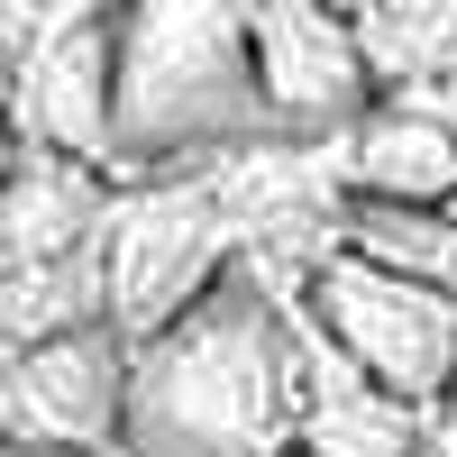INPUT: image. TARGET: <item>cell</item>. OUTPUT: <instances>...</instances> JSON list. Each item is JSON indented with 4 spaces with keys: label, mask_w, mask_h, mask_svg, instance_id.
<instances>
[{
    "label": "cell",
    "mask_w": 457,
    "mask_h": 457,
    "mask_svg": "<svg viewBox=\"0 0 457 457\" xmlns=\"http://www.w3.org/2000/svg\"><path fill=\"white\" fill-rule=\"evenodd\" d=\"M293 457H302V448H293Z\"/></svg>",
    "instance_id": "16"
},
{
    "label": "cell",
    "mask_w": 457,
    "mask_h": 457,
    "mask_svg": "<svg viewBox=\"0 0 457 457\" xmlns=\"http://www.w3.org/2000/svg\"><path fill=\"white\" fill-rule=\"evenodd\" d=\"M129 385H137V338L120 320L10 348L0 375V421L10 448H64V457H129Z\"/></svg>",
    "instance_id": "5"
},
{
    "label": "cell",
    "mask_w": 457,
    "mask_h": 457,
    "mask_svg": "<svg viewBox=\"0 0 457 457\" xmlns=\"http://www.w3.org/2000/svg\"><path fill=\"white\" fill-rule=\"evenodd\" d=\"M10 110H19V137L28 146H55V156H83L101 174H120V19L46 28L19 55Z\"/></svg>",
    "instance_id": "8"
},
{
    "label": "cell",
    "mask_w": 457,
    "mask_h": 457,
    "mask_svg": "<svg viewBox=\"0 0 457 457\" xmlns=\"http://www.w3.org/2000/svg\"><path fill=\"white\" fill-rule=\"evenodd\" d=\"M439 448H457V385H448V403H439Z\"/></svg>",
    "instance_id": "13"
},
{
    "label": "cell",
    "mask_w": 457,
    "mask_h": 457,
    "mask_svg": "<svg viewBox=\"0 0 457 457\" xmlns=\"http://www.w3.org/2000/svg\"><path fill=\"white\" fill-rule=\"evenodd\" d=\"M129 0H37V37L46 28H83V19H120Z\"/></svg>",
    "instance_id": "12"
},
{
    "label": "cell",
    "mask_w": 457,
    "mask_h": 457,
    "mask_svg": "<svg viewBox=\"0 0 457 457\" xmlns=\"http://www.w3.org/2000/svg\"><path fill=\"white\" fill-rule=\"evenodd\" d=\"M110 202H120V174L19 137L10 146V183H0V275L10 265L73 256V247H101L110 238Z\"/></svg>",
    "instance_id": "9"
},
{
    "label": "cell",
    "mask_w": 457,
    "mask_h": 457,
    "mask_svg": "<svg viewBox=\"0 0 457 457\" xmlns=\"http://www.w3.org/2000/svg\"><path fill=\"white\" fill-rule=\"evenodd\" d=\"M338 183H348V202L457 211V120L430 101H375L338 137Z\"/></svg>",
    "instance_id": "10"
},
{
    "label": "cell",
    "mask_w": 457,
    "mask_h": 457,
    "mask_svg": "<svg viewBox=\"0 0 457 457\" xmlns=\"http://www.w3.org/2000/svg\"><path fill=\"white\" fill-rule=\"evenodd\" d=\"M302 302H312V320L375 385H394L403 403H421L439 421V403L457 385V293L448 284H421V275H403V265L366 256V247H338L302 284Z\"/></svg>",
    "instance_id": "4"
},
{
    "label": "cell",
    "mask_w": 457,
    "mask_h": 457,
    "mask_svg": "<svg viewBox=\"0 0 457 457\" xmlns=\"http://www.w3.org/2000/svg\"><path fill=\"white\" fill-rule=\"evenodd\" d=\"M10 457H64V448H10Z\"/></svg>",
    "instance_id": "15"
},
{
    "label": "cell",
    "mask_w": 457,
    "mask_h": 457,
    "mask_svg": "<svg viewBox=\"0 0 457 457\" xmlns=\"http://www.w3.org/2000/svg\"><path fill=\"white\" fill-rule=\"evenodd\" d=\"M92 320H110V238L0 275V329H10V348H37V338H64V329H92Z\"/></svg>",
    "instance_id": "11"
},
{
    "label": "cell",
    "mask_w": 457,
    "mask_h": 457,
    "mask_svg": "<svg viewBox=\"0 0 457 457\" xmlns=\"http://www.w3.org/2000/svg\"><path fill=\"white\" fill-rule=\"evenodd\" d=\"M284 312H293V448L302 457H421L439 439L430 411L403 403L394 385H375L312 320L302 293H284Z\"/></svg>",
    "instance_id": "7"
},
{
    "label": "cell",
    "mask_w": 457,
    "mask_h": 457,
    "mask_svg": "<svg viewBox=\"0 0 457 457\" xmlns=\"http://www.w3.org/2000/svg\"><path fill=\"white\" fill-rule=\"evenodd\" d=\"M329 10H348V19H366V10H375V0H329Z\"/></svg>",
    "instance_id": "14"
},
{
    "label": "cell",
    "mask_w": 457,
    "mask_h": 457,
    "mask_svg": "<svg viewBox=\"0 0 457 457\" xmlns=\"http://www.w3.org/2000/svg\"><path fill=\"white\" fill-rule=\"evenodd\" d=\"M256 83L275 137H348L375 110V55L366 28L329 0H265L256 19Z\"/></svg>",
    "instance_id": "6"
},
{
    "label": "cell",
    "mask_w": 457,
    "mask_h": 457,
    "mask_svg": "<svg viewBox=\"0 0 457 457\" xmlns=\"http://www.w3.org/2000/svg\"><path fill=\"white\" fill-rule=\"evenodd\" d=\"M247 265V228L220 193V165L129 174L110 202V320L129 338L174 329Z\"/></svg>",
    "instance_id": "3"
},
{
    "label": "cell",
    "mask_w": 457,
    "mask_h": 457,
    "mask_svg": "<svg viewBox=\"0 0 457 457\" xmlns=\"http://www.w3.org/2000/svg\"><path fill=\"white\" fill-rule=\"evenodd\" d=\"M129 457H293V312L256 265L137 338Z\"/></svg>",
    "instance_id": "1"
},
{
    "label": "cell",
    "mask_w": 457,
    "mask_h": 457,
    "mask_svg": "<svg viewBox=\"0 0 457 457\" xmlns=\"http://www.w3.org/2000/svg\"><path fill=\"white\" fill-rule=\"evenodd\" d=\"M265 0H129L120 10V174H183L275 137L256 83Z\"/></svg>",
    "instance_id": "2"
}]
</instances>
